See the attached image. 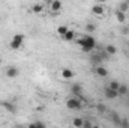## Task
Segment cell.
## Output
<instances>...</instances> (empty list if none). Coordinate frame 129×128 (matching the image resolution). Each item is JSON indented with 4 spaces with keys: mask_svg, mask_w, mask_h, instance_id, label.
<instances>
[{
    "mask_svg": "<svg viewBox=\"0 0 129 128\" xmlns=\"http://www.w3.org/2000/svg\"><path fill=\"white\" fill-rule=\"evenodd\" d=\"M77 44L83 48V51H92L95 47H96V41L93 36H83L80 39H77Z\"/></svg>",
    "mask_w": 129,
    "mask_h": 128,
    "instance_id": "1",
    "label": "cell"
},
{
    "mask_svg": "<svg viewBox=\"0 0 129 128\" xmlns=\"http://www.w3.org/2000/svg\"><path fill=\"white\" fill-rule=\"evenodd\" d=\"M23 42H24V36H23L21 33H18V35H15V36L12 38V41H11V48L17 50V48H20V47L23 45Z\"/></svg>",
    "mask_w": 129,
    "mask_h": 128,
    "instance_id": "2",
    "label": "cell"
},
{
    "mask_svg": "<svg viewBox=\"0 0 129 128\" xmlns=\"http://www.w3.org/2000/svg\"><path fill=\"white\" fill-rule=\"evenodd\" d=\"M66 107L69 110H77V109L81 107V99L80 98H71V99L66 101Z\"/></svg>",
    "mask_w": 129,
    "mask_h": 128,
    "instance_id": "3",
    "label": "cell"
},
{
    "mask_svg": "<svg viewBox=\"0 0 129 128\" xmlns=\"http://www.w3.org/2000/svg\"><path fill=\"white\" fill-rule=\"evenodd\" d=\"M105 96H107L108 99H114L116 96H119V92L114 91V89H111V88H107V89H105Z\"/></svg>",
    "mask_w": 129,
    "mask_h": 128,
    "instance_id": "4",
    "label": "cell"
},
{
    "mask_svg": "<svg viewBox=\"0 0 129 128\" xmlns=\"http://www.w3.org/2000/svg\"><path fill=\"white\" fill-rule=\"evenodd\" d=\"M18 72H20V71H18L15 66H9V68L6 69V75H8L9 78H14V77H17V75H18Z\"/></svg>",
    "mask_w": 129,
    "mask_h": 128,
    "instance_id": "5",
    "label": "cell"
},
{
    "mask_svg": "<svg viewBox=\"0 0 129 128\" xmlns=\"http://www.w3.org/2000/svg\"><path fill=\"white\" fill-rule=\"evenodd\" d=\"M50 5H51V11H54V12H59L62 9V2L60 0H53Z\"/></svg>",
    "mask_w": 129,
    "mask_h": 128,
    "instance_id": "6",
    "label": "cell"
},
{
    "mask_svg": "<svg viewBox=\"0 0 129 128\" xmlns=\"http://www.w3.org/2000/svg\"><path fill=\"white\" fill-rule=\"evenodd\" d=\"M92 12L95 14V15H102L104 14V6L99 3V5H95L93 8H92Z\"/></svg>",
    "mask_w": 129,
    "mask_h": 128,
    "instance_id": "7",
    "label": "cell"
},
{
    "mask_svg": "<svg viewBox=\"0 0 129 128\" xmlns=\"http://www.w3.org/2000/svg\"><path fill=\"white\" fill-rule=\"evenodd\" d=\"M74 38H75V32H74V30H69V29H68V32L63 35V39L68 41V42H69V41H74Z\"/></svg>",
    "mask_w": 129,
    "mask_h": 128,
    "instance_id": "8",
    "label": "cell"
},
{
    "mask_svg": "<svg viewBox=\"0 0 129 128\" xmlns=\"http://www.w3.org/2000/svg\"><path fill=\"white\" fill-rule=\"evenodd\" d=\"M0 104H2V107H5L8 112H11V113H14V112H15V107H14L9 101H3V102H0Z\"/></svg>",
    "mask_w": 129,
    "mask_h": 128,
    "instance_id": "9",
    "label": "cell"
},
{
    "mask_svg": "<svg viewBox=\"0 0 129 128\" xmlns=\"http://www.w3.org/2000/svg\"><path fill=\"white\" fill-rule=\"evenodd\" d=\"M96 74L98 75H101V77H107V74H108V71L104 68V66H101V65H98L96 66Z\"/></svg>",
    "mask_w": 129,
    "mask_h": 128,
    "instance_id": "10",
    "label": "cell"
},
{
    "mask_svg": "<svg viewBox=\"0 0 129 128\" xmlns=\"http://www.w3.org/2000/svg\"><path fill=\"white\" fill-rule=\"evenodd\" d=\"M105 51L108 53V56H114V54L117 53V48H116L114 45H107V47H105Z\"/></svg>",
    "mask_w": 129,
    "mask_h": 128,
    "instance_id": "11",
    "label": "cell"
},
{
    "mask_svg": "<svg viewBox=\"0 0 129 128\" xmlns=\"http://www.w3.org/2000/svg\"><path fill=\"white\" fill-rule=\"evenodd\" d=\"M62 75H63V78H72L74 77V72H72V69L64 68L63 71H62Z\"/></svg>",
    "mask_w": 129,
    "mask_h": 128,
    "instance_id": "12",
    "label": "cell"
},
{
    "mask_svg": "<svg viewBox=\"0 0 129 128\" xmlns=\"http://www.w3.org/2000/svg\"><path fill=\"white\" fill-rule=\"evenodd\" d=\"M116 17H117V21H119V23H125V20H126V15H125V12H122V11H117V12H116Z\"/></svg>",
    "mask_w": 129,
    "mask_h": 128,
    "instance_id": "13",
    "label": "cell"
},
{
    "mask_svg": "<svg viewBox=\"0 0 129 128\" xmlns=\"http://www.w3.org/2000/svg\"><path fill=\"white\" fill-rule=\"evenodd\" d=\"M71 91H72L74 95H81V86H80V84H74V86L71 88Z\"/></svg>",
    "mask_w": 129,
    "mask_h": 128,
    "instance_id": "14",
    "label": "cell"
},
{
    "mask_svg": "<svg viewBox=\"0 0 129 128\" xmlns=\"http://www.w3.org/2000/svg\"><path fill=\"white\" fill-rule=\"evenodd\" d=\"M117 92H119V95H126V94L129 92V89H128V86L120 84V86H119V89H117Z\"/></svg>",
    "mask_w": 129,
    "mask_h": 128,
    "instance_id": "15",
    "label": "cell"
},
{
    "mask_svg": "<svg viewBox=\"0 0 129 128\" xmlns=\"http://www.w3.org/2000/svg\"><path fill=\"white\" fill-rule=\"evenodd\" d=\"M129 9V5L126 3V2H123V3H120L119 5V11H122V12H126Z\"/></svg>",
    "mask_w": 129,
    "mask_h": 128,
    "instance_id": "16",
    "label": "cell"
},
{
    "mask_svg": "<svg viewBox=\"0 0 129 128\" xmlns=\"http://www.w3.org/2000/svg\"><path fill=\"white\" fill-rule=\"evenodd\" d=\"M66 32H68V27H66V26H60V27H57V33H59L60 36H63Z\"/></svg>",
    "mask_w": 129,
    "mask_h": 128,
    "instance_id": "17",
    "label": "cell"
},
{
    "mask_svg": "<svg viewBox=\"0 0 129 128\" xmlns=\"http://www.w3.org/2000/svg\"><path fill=\"white\" fill-rule=\"evenodd\" d=\"M119 86H120V84H119V83H117L116 80H113V81L110 83V86H108V88H111V89H114V91H117V89H119Z\"/></svg>",
    "mask_w": 129,
    "mask_h": 128,
    "instance_id": "18",
    "label": "cell"
},
{
    "mask_svg": "<svg viewBox=\"0 0 129 128\" xmlns=\"http://www.w3.org/2000/svg\"><path fill=\"white\" fill-rule=\"evenodd\" d=\"M83 124H84V122H83L81 119H74V122H72L74 127H83Z\"/></svg>",
    "mask_w": 129,
    "mask_h": 128,
    "instance_id": "19",
    "label": "cell"
},
{
    "mask_svg": "<svg viewBox=\"0 0 129 128\" xmlns=\"http://www.w3.org/2000/svg\"><path fill=\"white\" fill-rule=\"evenodd\" d=\"M33 12L41 14V12H42V6H41V5H35V6H33Z\"/></svg>",
    "mask_w": 129,
    "mask_h": 128,
    "instance_id": "20",
    "label": "cell"
},
{
    "mask_svg": "<svg viewBox=\"0 0 129 128\" xmlns=\"http://www.w3.org/2000/svg\"><path fill=\"white\" fill-rule=\"evenodd\" d=\"M111 116H113V119H114V124H120V119H119V115H117V113H113Z\"/></svg>",
    "mask_w": 129,
    "mask_h": 128,
    "instance_id": "21",
    "label": "cell"
},
{
    "mask_svg": "<svg viewBox=\"0 0 129 128\" xmlns=\"http://www.w3.org/2000/svg\"><path fill=\"white\" fill-rule=\"evenodd\" d=\"M86 30H87V32H93V30H95V24H87V26H86Z\"/></svg>",
    "mask_w": 129,
    "mask_h": 128,
    "instance_id": "22",
    "label": "cell"
},
{
    "mask_svg": "<svg viewBox=\"0 0 129 128\" xmlns=\"http://www.w3.org/2000/svg\"><path fill=\"white\" fill-rule=\"evenodd\" d=\"M30 127H33V128H35V127H41V128H42V127H45V124H44V122H35V124H32Z\"/></svg>",
    "mask_w": 129,
    "mask_h": 128,
    "instance_id": "23",
    "label": "cell"
},
{
    "mask_svg": "<svg viewBox=\"0 0 129 128\" xmlns=\"http://www.w3.org/2000/svg\"><path fill=\"white\" fill-rule=\"evenodd\" d=\"M98 112H105V107L104 105H98Z\"/></svg>",
    "mask_w": 129,
    "mask_h": 128,
    "instance_id": "24",
    "label": "cell"
},
{
    "mask_svg": "<svg viewBox=\"0 0 129 128\" xmlns=\"http://www.w3.org/2000/svg\"><path fill=\"white\" fill-rule=\"evenodd\" d=\"M120 124H122V125H123V127H128V125H129V122H128V121H126V119H125V121H122V122H120Z\"/></svg>",
    "mask_w": 129,
    "mask_h": 128,
    "instance_id": "25",
    "label": "cell"
},
{
    "mask_svg": "<svg viewBox=\"0 0 129 128\" xmlns=\"http://www.w3.org/2000/svg\"><path fill=\"white\" fill-rule=\"evenodd\" d=\"M83 127H86V128H90V127H92V124H90V122H84V124H83Z\"/></svg>",
    "mask_w": 129,
    "mask_h": 128,
    "instance_id": "26",
    "label": "cell"
},
{
    "mask_svg": "<svg viewBox=\"0 0 129 128\" xmlns=\"http://www.w3.org/2000/svg\"><path fill=\"white\" fill-rule=\"evenodd\" d=\"M122 32H123V33H128L129 32V27H123V29H122Z\"/></svg>",
    "mask_w": 129,
    "mask_h": 128,
    "instance_id": "27",
    "label": "cell"
},
{
    "mask_svg": "<svg viewBox=\"0 0 129 128\" xmlns=\"http://www.w3.org/2000/svg\"><path fill=\"white\" fill-rule=\"evenodd\" d=\"M98 2H99V3H101V5H102V3H105V2H107V0H98Z\"/></svg>",
    "mask_w": 129,
    "mask_h": 128,
    "instance_id": "28",
    "label": "cell"
},
{
    "mask_svg": "<svg viewBox=\"0 0 129 128\" xmlns=\"http://www.w3.org/2000/svg\"><path fill=\"white\" fill-rule=\"evenodd\" d=\"M45 2H47V3H51V2H53V0H45Z\"/></svg>",
    "mask_w": 129,
    "mask_h": 128,
    "instance_id": "29",
    "label": "cell"
},
{
    "mask_svg": "<svg viewBox=\"0 0 129 128\" xmlns=\"http://www.w3.org/2000/svg\"><path fill=\"white\" fill-rule=\"evenodd\" d=\"M126 3H128V5H129V0H126Z\"/></svg>",
    "mask_w": 129,
    "mask_h": 128,
    "instance_id": "30",
    "label": "cell"
},
{
    "mask_svg": "<svg viewBox=\"0 0 129 128\" xmlns=\"http://www.w3.org/2000/svg\"><path fill=\"white\" fill-rule=\"evenodd\" d=\"M128 47H129V42H128Z\"/></svg>",
    "mask_w": 129,
    "mask_h": 128,
    "instance_id": "31",
    "label": "cell"
},
{
    "mask_svg": "<svg viewBox=\"0 0 129 128\" xmlns=\"http://www.w3.org/2000/svg\"><path fill=\"white\" fill-rule=\"evenodd\" d=\"M0 63H2V60H0Z\"/></svg>",
    "mask_w": 129,
    "mask_h": 128,
    "instance_id": "32",
    "label": "cell"
}]
</instances>
